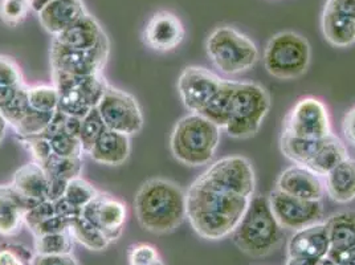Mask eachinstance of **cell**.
I'll return each instance as SVG.
<instances>
[{"instance_id": "ab89813d", "label": "cell", "mask_w": 355, "mask_h": 265, "mask_svg": "<svg viewBox=\"0 0 355 265\" xmlns=\"http://www.w3.org/2000/svg\"><path fill=\"white\" fill-rule=\"evenodd\" d=\"M49 1H52V0H36V1L32 3V10H35L36 12H39V11L44 7L45 4L49 3Z\"/></svg>"}, {"instance_id": "ffe728a7", "label": "cell", "mask_w": 355, "mask_h": 265, "mask_svg": "<svg viewBox=\"0 0 355 265\" xmlns=\"http://www.w3.org/2000/svg\"><path fill=\"white\" fill-rule=\"evenodd\" d=\"M87 14L80 0H52L37 12L40 24L53 37L72 27Z\"/></svg>"}, {"instance_id": "8d00e7d4", "label": "cell", "mask_w": 355, "mask_h": 265, "mask_svg": "<svg viewBox=\"0 0 355 265\" xmlns=\"http://www.w3.org/2000/svg\"><path fill=\"white\" fill-rule=\"evenodd\" d=\"M342 132L346 141L355 148V106L342 119Z\"/></svg>"}, {"instance_id": "d6a6232c", "label": "cell", "mask_w": 355, "mask_h": 265, "mask_svg": "<svg viewBox=\"0 0 355 265\" xmlns=\"http://www.w3.org/2000/svg\"><path fill=\"white\" fill-rule=\"evenodd\" d=\"M32 10L31 0H0V19L8 27L21 24Z\"/></svg>"}, {"instance_id": "277c9868", "label": "cell", "mask_w": 355, "mask_h": 265, "mask_svg": "<svg viewBox=\"0 0 355 265\" xmlns=\"http://www.w3.org/2000/svg\"><path fill=\"white\" fill-rule=\"evenodd\" d=\"M237 248L252 257H264L280 247L282 227L266 195H253L244 216L232 232Z\"/></svg>"}, {"instance_id": "7a4b0ae2", "label": "cell", "mask_w": 355, "mask_h": 265, "mask_svg": "<svg viewBox=\"0 0 355 265\" xmlns=\"http://www.w3.org/2000/svg\"><path fill=\"white\" fill-rule=\"evenodd\" d=\"M177 88L190 113L208 118L220 129L227 126L235 81L222 78L203 67H187L178 77Z\"/></svg>"}, {"instance_id": "836d02e7", "label": "cell", "mask_w": 355, "mask_h": 265, "mask_svg": "<svg viewBox=\"0 0 355 265\" xmlns=\"http://www.w3.org/2000/svg\"><path fill=\"white\" fill-rule=\"evenodd\" d=\"M35 252L17 241L0 243V265H31Z\"/></svg>"}, {"instance_id": "60d3db41", "label": "cell", "mask_w": 355, "mask_h": 265, "mask_svg": "<svg viewBox=\"0 0 355 265\" xmlns=\"http://www.w3.org/2000/svg\"><path fill=\"white\" fill-rule=\"evenodd\" d=\"M315 265H337L329 256H325V257H322V259H320L318 262H317V264Z\"/></svg>"}, {"instance_id": "4316f807", "label": "cell", "mask_w": 355, "mask_h": 265, "mask_svg": "<svg viewBox=\"0 0 355 265\" xmlns=\"http://www.w3.org/2000/svg\"><path fill=\"white\" fill-rule=\"evenodd\" d=\"M27 84L15 59L0 55V110L11 103Z\"/></svg>"}, {"instance_id": "f35d334b", "label": "cell", "mask_w": 355, "mask_h": 265, "mask_svg": "<svg viewBox=\"0 0 355 265\" xmlns=\"http://www.w3.org/2000/svg\"><path fill=\"white\" fill-rule=\"evenodd\" d=\"M8 128H10V125H8L7 119L3 116V113L0 112V145L3 144V141H4L6 135H7Z\"/></svg>"}, {"instance_id": "d4e9b609", "label": "cell", "mask_w": 355, "mask_h": 265, "mask_svg": "<svg viewBox=\"0 0 355 265\" xmlns=\"http://www.w3.org/2000/svg\"><path fill=\"white\" fill-rule=\"evenodd\" d=\"M329 236V252H343L355 248V210H343L325 221Z\"/></svg>"}, {"instance_id": "4dcf8cb0", "label": "cell", "mask_w": 355, "mask_h": 265, "mask_svg": "<svg viewBox=\"0 0 355 265\" xmlns=\"http://www.w3.org/2000/svg\"><path fill=\"white\" fill-rule=\"evenodd\" d=\"M98 191L100 190L90 185L88 180H85L84 178L77 177L71 179L67 183L61 198L65 199L71 206L83 211V208L88 206Z\"/></svg>"}, {"instance_id": "8fae6325", "label": "cell", "mask_w": 355, "mask_h": 265, "mask_svg": "<svg viewBox=\"0 0 355 265\" xmlns=\"http://www.w3.org/2000/svg\"><path fill=\"white\" fill-rule=\"evenodd\" d=\"M110 55V42L90 49H74L52 40L49 51L51 69L73 76H93L103 74Z\"/></svg>"}, {"instance_id": "1f68e13d", "label": "cell", "mask_w": 355, "mask_h": 265, "mask_svg": "<svg viewBox=\"0 0 355 265\" xmlns=\"http://www.w3.org/2000/svg\"><path fill=\"white\" fill-rule=\"evenodd\" d=\"M27 97L31 108L37 112L56 113L59 106V93L58 89L51 85H28Z\"/></svg>"}, {"instance_id": "f546056e", "label": "cell", "mask_w": 355, "mask_h": 265, "mask_svg": "<svg viewBox=\"0 0 355 265\" xmlns=\"http://www.w3.org/2000/svg\"><path fill=\"white\" fill-rule=\"evenodd\" d=\"M106 129L107 128L105 125L104 119L100 116L97 108H94L87 116L81 118L78 138L84 154H89V151L96 145V142L100 139Z\"/></svg>"}, {"instance_id": "5bb4252c", "label": "cell", "mask_w": 355, "mask_h": 265, "mask_svg": "<svg viewBox=\"0 0 355 265\" xmlns=\"http://www.w3.org/2000/svg\"><path fill=\"white\" fill-rule=\"evenodd\" d=\"M81 215L113 244L123 234L128 221V206L117 196L98 191L88 206L83 208Z\"/></svg>"}, {"instance_id": "ba28073f", "label": "cell", "mask_w": 355, "mask_h": 265, "mask_svg": "<svg viewBox=\"0 0 355 265\" xmlns=\"http://www.w3.org/2000/svg\"><path fill=\"white\" fill-rule=\"evenodd\" d=\"M311 61L309 42L293 31L276 33L264 51L268 74L279 80H296L308 72Z\"/></svg>"}, {"instance_id": "4fadbf2b", "label": "cell", "mask_w": 355, "mask_h": 265, "mask_svg": "<svg viewBox=\"0 0 355 265\" xmlns=\"http://www.w3.org/2000/svg\"><path fill=\"white\" fill-rule=\"evenodd\" d=\"M269 205L282 228L301 230L324 219L322 200H305L275 189L268 195Z\"/></svg>"}, {"instance_id": "3957f363", "label": "cell", "mask_w": 355, "mask_h": 265, "mask_svg": "<svg viewBox=\"0 0 355 265\" xmlns=\"http://www.w3.org/2000/svg\"><path fill=\"white\" fill-rule=\"evenodd\" d=\"M137 221L157 235L175 231L187 219L186 191L170 179L150 178L134 196Z\"/></svg>"}, {"instance_id": "e575fe53", "label": "cell", "mask_w": 355, "mask_h": 265, "mask_svg": "<svg viewBox=\"0 0 355 265\" xmlns=\"http://www.w3.org/2000/svg\"><path fill=\"white\" fill-rule=\"evenodd\" d=\"M129 265H166L158 248L150 243H135L128 248Z\"/></svg>"}, {"instance_id": "603a6c76", "label": "cell", "mask_w": 355, "mask_h": 265, "mask_svg": "<svg viewBox=\"0 0 355 265\" xmlns=\"http://www.w3.org/2000/svg\"><path fill=\"white\" fill-rule=\"evenodd\" d=\"M130 153L132 144L129 135L106 129L89 151V157L100 164L119 166L129 160Z\"/></svg>"}, {"instance_id": "8992f818", "label": "cell", "mask_w": 355, "mask_h": 265, "mask_svg": "<svg viewBox=\"0 0 355 265\" xmlns=\"http://www.w3.org/2000/svg\"><path fill=\"white\" fill-rule=\"evenodd\" d=\"M206 52L211 62L230 76L250 71L260 58L252 39L230 26L218 27L208 35Z\"/></svg>"}, {"instance_id": "f1b7e54d", "label": "cell", "mask_w": 355, "mask_h": 265, "mask_svg": "<svg viewBox=\"0 0 355 265\" xmlns=\"http://www.w3.org/2000/svg\"><path fill=\"white\" fill-rule=\"evenodd\" d=\"M35 253L36 255H71L73 253L74 240L69 231L53 232L36 236Z\"/></svg>"}, {"instance_id": "b9f144b4", "label": "cell", "mask_w": 355, "mask_h": 265, "mask_svg": "<svg viewBox=\"0 0 355 265\" xmlns=\"http://www.w3.org/2000/svg\"><path fill=\"white\" fill-rule=\"evenodd\" d=\"M31 1H32V3H33V1H36V0H31Z\"/></svg>"}, {"instance_id": "7c38bea8", "label": "cell", "mask_w": 355, "mask_h": 265, "mask_svg": "<svg viewBox=\"0 0 355 265\" xmlns=\"http://www.w3.org/2000/svg\"><path fill=\"white\" fill-rule=\"evenodd\" d=\"M282 132L306 139H321L331 134L325 103L315 97H302L284 118Z\"/></svg>"}, {"instance_id": "6da1fadb", "label": "cell", "mask_w": 355, "mask_h": 265, "mask_svg": "<svg viewBox=\"0 0 355 265\" xmlns=\"http://www.w3.org/2000/svg\"><path fill=\"white\" fill-rule=\"evenodd\" d=\"M256 191L251 161L241 155L212 163L186 191L187 219L206 240L232 235Z\"/></svg>"}, {"instance_id": "52a82bcc", "label": "cell", "mask_w": 355, "mask_h": 265, "mask_svg": "<svg viewBox=\"0 0 355 265\" xmlns=\"http://www.w3.org/2000/svg\"><path fill=\"white\" fill-rule=\"evenodd\" d=\"M270 105V96L264 87L256 83L236 81L231 103V116L224 130L236 139L251 138L260 130Z\"/></svg>"}, {"instance_id": "cb8c5ba5", "label": "cell", "mask_w": 355, "mask_h": 265, "mask_svg": "<svg viewBox=\"0 0 355 265\" xmlns=\"http://www.w3.org/2000/svg\"><path fill=\"white\" fill-rule=\"evenodd\" d=\"M325 192L329 198L340 205L355 200V160L347 157L325 177Z\"/></svg>"}, {"instance_id": "74e56055", "label": "cell", "mask_w": 355, "mask_h": 265, "mask_svg": "<svg viewBox=\"0 0 355 265\" xmlns=\"http://www.w3.org/2000/svg\"><path fill=\"white\" fill-rule=\"evenodd\" d=\"M318 260L313 259H301V257H288V262L285 265H315Z\"/></svg>"}, {"instance_id": "30bf717a", "label": "cell", "mask_w": 355, "mask_h": 265, "mask_svg": "<svg viewBox=\"0 0 355 265\" xmlns=\"http://www.w3.org/2000/svg\"><path fill=\"white\" fill-rule=\"evenodd\" d=\"M97 109L109 130L132 137L144 128L145 118L141 105L133 94L122 89L109 85Z\"/></svg>"}, {"instance_id": "484cf974", "label": "cell", "mask_w": 355, "mask_h": 265, "mask_svg": "<svg viewBox=\"0 0 355 265\" xmlns=\"http://www.w3.org/2000/svg\"><path fill=\"white\" fill-rule=\"evenodd\" d=\"M347 157L349 154L345 144L331 132L322 139V144L311 162L308 164V169H311V171L321 177H325L330 170H333Z\"/></svg>"}, {"instance_id": "d590c367", "label": "cell", "mask_w": 355, "mask_h": 265, "mask_svg": "<svg viewBox=\"0 0 355 265\" xmlns=\"http://www.w3.org/2000/svg\"><path fill=\"white\" fill-rule=\"evenodd\" d=\"M31 265H80L73 253L71 255H36Z\"/></svg>"}, {"instance_id": "e0dca14e", "label": "cell", "mask_w": 355, "mask_h": 265, "mask_svg": "<svg viewBox=\"0 0 355 265\" xmlns=\"http://www.w3.org/2000/svg\"><path fill=\"white\" fill-rule=\"evenodd\" d=\"M276 189L300 199L322 200L325 195V180L311 169L293 163L277 178Z\"/></svg>"}, {"instance_id": "83f0119b", "label": "cell", "mask_w": 355, "mask_h": 265, "mask_svg": "<svg viewBox=\"0 0 355 265\" xmlns=\"http://www.w3.org/2000/svg\"><path fill=\"white\" fill-rule=\"evenodd\" d=\"M68 231L73 237L74 241L81 244L87 250L100 252V250H106L110 246V241L103 235V232L98 231L83 215L77 216L72 221V224H71Z\"/></svg>"}, {"instance_id": "7402d4cb", "label": "cell", "mask_w": 355, "mask_h": 265, "mask_svg": "<svg viewBox=\"0 0 355 265\" xmlns=\"http://www.w3.org/2000/svg\"><path fill=\"white\" fill-rule=\"evenodd\" d=\"M107 37L104 28L92 15L84 16L76 22L72 27L53 37L59 44L74 49H90L101 44Z\"/></svg>"}, {"instance_id": "ac0fdd59", "label": "cell", "mask_w": 355, "mask_h": 265, "mask_svg": "<svg viewBox=\"0 0 355 265\" xmlns=\"http://www.w3.org/2000/svg\"><path fill=\"white\" fill-rule=\"evenodd\" d=\"M37 203L21 196L10 185H0V236L19 235L26 225V214Z\"/></svg>"}, {"instance_id": "9a60e30c", "label": "cell", "mask_w": 355, "mask_h": 265, "mask_svg": "<svg viewBox=\"0 0 355 265\" xmlns=\"http://www.w3.org/2000/svg\"><path fill=\"white\" fill-rule=\"evenodd\" d=\"M322 32L329 44L347 48L355 44V0H326Z\"/></svg>"}, {"instance_id": "5b68a950", "label": "cell", "mask_w": 355, "mask_h": 265, "mask_svg": "<svg viewBox=\"0 0 355 265\" xmlns=\"http://www.w3.org/2000/svg\"><path fill=\"white\" fill-rule=\"evenodd\" d=\"M220 130L208 118L189 113L175 123L170 135V150L182 164L206 166L218 151L222 138Z\"/></svg>"}, {"instance_id": "44dd1931", "label": "cell", "mask_w": 355, "mask_h": 265, "mask_svg": "<svg viewBox=\"0 0 355 265\" xmlns=\"http://www.w3.org/2000/svg\"><path fill=\"white\" fill-rule=\"evenodd\" d=\"M11 186L31 202L40 203L51 200V178L48 177L46 171L39 163L33 161L23 164L16 170Z\"/></svg>"}, {"instance_id": "2e32d148", "label": "cell", "mask_w": 355, "mask_h": 265, "mask_svg": "<svg viewBox=\"0 0 355 265\" xmlns=\"http://www.w3.org/2000/svg\"><path fill=\"white\" fill-rule=\"evenodd\" d=\"M186 36L183 23L170 11H158L150 17L142 39L150 49L167 53L175 51Z\"/></svg>"}, {"instance_id": "d6986e66", "label": "cell", "mask_w": 355, "mask_h": 265, "mask_svg": "<svg viewBox=\"0 0 355 265\" xmlns=\"http://www.w3.org/2000/svg\"><path fill=\"white\" fill-rule=\"evenodd\" d=\"M330 250L329 236L324 221L297 230L288 243V257L320 260Z\"/></svg>"}, {"instance_id": "9c48e42d", "label": "cell", "mask_w": 355, "mask_h": 265, "mask_svg": "<svg viewBox=\"0 0 355 265\" xmlns=\"http://www.w3.org/2000/svg\"><path fill=\"white\" fill-rule=\"evenodd\" d=\"M52 85L59 93L58 110L71 117L83 118L98 106L110 84L103 74L73 76L52 71Z\"/></svg>"}]
</instances>
